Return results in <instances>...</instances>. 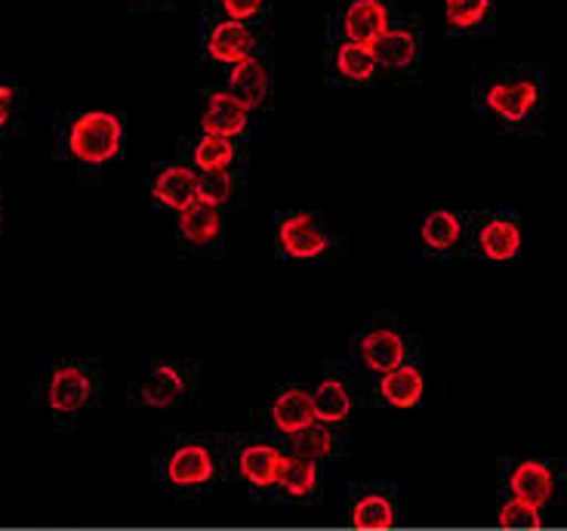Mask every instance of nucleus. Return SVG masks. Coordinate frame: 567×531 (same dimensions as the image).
Returning <instances> with one entry per match:
<instances>
[{
	"mask_svg": "<svg viewBox=\"0 0 567 531\" xmlns=\"http://www.w3.org/2000/svg\"><path fill=\"white\" fill-rule=\"evenodd\" d=\"M16 109H19V90H13V86H0V130L10 127Z\"/></svg>",
	"mask_w": 567,
	"mask_h": 531,
	"instance_id": "7c9ffc66",
	"label": "nucleus"
},
{
	"mask_svg": "<svg viewBox=\"0 0 567 531\" xmlns=\"http://www.w3.org/2000/svg\"><path fill=\"white\" fill-rule=\"evenodd\" d=\"M250 124V105L241 102L231 90H216L207 96L204 105V133H216V136H241Z\"/></svg>",
	"mask_w": 567,
	"mask_h": 531,
	"instance_id": "9d476101",
	"label": "nucleus"
},
{
	"mask_svg": "<svg viewBox=\"0 0 567 531\" xmlns=\"http://www.w3.org/2000/svg\"><path fill=\"white\" fill-rule=\"evenodd\" d=\"M290 442L297 448L299 458H309V460H318V458H327L333 446H337V436H333V427L330 423H321V420H315L309 423L306 430H299L297 436H290Z\"/></svg>",
	"mask_w": 567,
	"mask_h": 531,
	"instance_id": "bb28decb",
	"label": "nucleus"
},
{
	"mask_svg": "<svg viewBox=\"0 0 567 531\" xmlns=\"http://www.w3.org/2000/svg\"><path fill=\"white\" fill-rule=\"evenodd\" d=\"M370 50L380 65L392 69V72H404L420 59V34L413 29H389Z\"/></svg>",
	"mask_w": 567,
	"mask_h": 531,
	"instance_id": "f3484780",
	"label": "nucleus"
},
{
	"mask_svg": "<svg viewBox=\"0 0 567 531\" xmlns=\"http://www.w3.org/2000/svg\"><path fill=\"white\" fill-rule=\"evenodd\" d=\"M352 525L354 529L383 531L395 525V503L385 494H364L352 507Z\"/></svg>",
	"mask_w": 567,
	"mask_h": 531,
	"instance_id": "393cba45",
	"label": "nucleus"
},
{
	"mask_svg": "<svg viewBox=\"0 0 567 531\" xmlns=\"http://www.w3.org/2000/svg\"><path fill=\"white\" fill-rule=\"evenodd\" d=\"M271 420L284 436H297L299 430H306L309 423H315L312 392L299 387L281 389L275 405H271Z\"/></svg>",
	"mask_w": 567,
	"mask_h": 531,
	"instance_id": "2eb2a0df",
	"label": "nucleus"
},
{
	"mask_svg": "<svg viewBox=\"0 0 567 531\" xmlns=\"http://www.w3.org/2000/svg\"><path fill=\"white\" fill-rule=\"evenodd\" d=\"M330 245H333V238L315 223V216L287 214L278 219V247L287 257L315 259L327 254Z\"/></svg>",
	"mask_w": 567,
	"mask_h": 531,
	"instance_id": "39448f33",
	"label": "nucleus"
},
{
	"mask_svg": "<svg viewBox=\"0 0 567 531\" xmlns=\"http://www.w3.org/2000/svg\"><path fill=\"white\" fill-rule=\"evenodd\" d=\"M254 31L247 29L244 22H235V19H223L216 22L207 34V57L216 59V62H226V65H238L244 59L254 57Z\"/></svg>",
	"mask_w": 567,
	"mask_h": 531,
	"instance_id": "f8f14e48",
	"label": "nucleus"
},
{
	"mask_svg": "<svg viewBox=\"0 0 567 531\" xmlns=\"http://www.w3.org/2000/svg\"><path fill=\"white\" fill-rule=\"evenodd\" d=\"M525 235L518 216L506 214H487L478 219V226L472 232V247L475 254L491 263H509L522 254Z\"/></svg>",
	"mask_w": 567,
	"mask_h": 531,
	"instance_id": "20e7f679",
	"label": "nucleus"
},
{
	"mask_svg": "<svg viewBox=\"0 0 567 531\" xmlns=\"http://www.w3.org/2000/svg\"><path fill=\"white\" fill-rule=\"evenodd\" d=\"M482 105L509 130H527L543 109V81L534 69H506L482 90Z\"/></svg>",
	"mask_w": 567,
	"mask_h": 531,
	"instance_id": "f257e3e1",
	"label": "nucleus"
},
{
	"mask_svg": "<svg viewBox=\"0 0 567 531\" xmlns=\"http://www.w3.org/2000/svg\"><path fill=\"white\" fill-rule=\"evenodd\" d=\"M213 473H216V460L198 442H185L167 460V479H171L173 486H179V489L204 486V482H210Z\"/></svg>",
	"mask_w": 567,
	"mask_h": 531,
	"instance_id": "ddd939ff",
	"label": "nucleus"
},
{
	"mask_svg": "<svg viewBox=\"0 0 567 531\" xmlns=\"http://www.w3.org/2000/svg\"><path fill=\"white\" fill-rule=\"evenodd\" d=\"M444 16L454 31H475L494 16V0H444Z\"/></svg>",
	"mask_w": 567,
	"mask_h": 531,
	"instance_id": "a878e982",
	"label": "nucleus"
},
{
	"mask_svg": "<svg viewBox=\"0 0 567 531\" xmlns=\"http://www.w3.org/2000/svg\"><path fill=\"white\" fill-rule=\"evenodd\" d=\"M152 195L161 207L183 214L188 207L200 202V176L185 164H171L164 171H157L155 183H152Z\"/></svg>",
	"mask_w": 567,
	"mask_h": 531,
	"instance_id": "0eeeda50",
	"label": "nucleus"
},
{
	"mask_svg": "<svg viewBox=\"0 0 567 531\" xmlns=\"http://www.w3.org/2000/svg\"><path fill=\"white\" fill-rule=\"evenodd\" d=\"M312 405L315 420L333 427V423H342L346 417L352 415V392H349L346 384L337 380V377H324V380L312 389Z\"/></svg>",
	"mask_w": 567,
	"mask_h": 531,
	"instance_id": "aec40b11",
	"label": "nucleus"
},
{
	"mask_svg": "<svg viewBox=\"0 0 567 531\" xmlns=\"http://www.w3.org/2000/svg\"><path fill=\"white\" fill-rule=\"evenodd\" d=\"M380 399L385 405H392V408H413V405L423 402L425 396V377L420 371V365H413V361H404V365H398L392 371H385L380 377Z\"/></svg>",
	"mask_w": 567,
	"mask_h": 531,
	"instance_id": "4468645a",
	"label": "nucleus"
},
{
	"mask_svg": "<svg viewBox=\"0 0 567 531\" xmlns=\"http://www.w3.org/2000/svg\"><path fill=\"white\" fill-rule=\"evenodd\" d=\"M499 525L503 529H539L543 525V510L525 501H506L499 507Z\"/></svg>",
	"mask_w": 567,
	"mask_h": 531,
	"instance_id": "c85d7f7f",
	"label": "nucleus"
},
{
	"mask_svg": "<svg viewBox=\"0 0 567 531\" xmlns=\"http://www.w3.org/2000/svg\"><path fill=\"white\" fill-rule=\"evenodd\" d=\"M262 7H266V0H223V10H226L228 19H235V22L254 19V16L262 13Z\"/></svg>",
	"mask_w": 567,
	"mask_h": 531,
	"instance_id": "c756f323",
	"label": "nucleus"
},
{
	"mask_svg": "<svg viewBox=\"0 0 567 531\" xmlns=\"http://www.w3.org/2000/svg\"><path fill=\"white\" fill-rule=\"evenodd\" d=\"M281 451L278 448L266 446V442H256V446L241 448L238 455V470L241 476L256 486V489H269L275 486V476H278V467H281Z\"/></svg>",
	"mask_w": 567,
	"mask_h": 531,
	"instance_id": "6ab92c4d",
	"label": "nucleus"
},
{
	"mask_svg": "<svg viewBox=\"0 0 567 531\" xmlns=\"http://www.w3.org/2000/svg\"><path fill=\"white\" fill-rule=\"evenodd\" d=\"M121 145H124V121L112 112L74 115L62 130V152L86 167H102L117 159Z\"/></svg>",
	"mask_w": 567,
	"mask_h": 531,
	"instance_id": "f03ea898",
	"label": "nucleus"
},
{
	"mask_svg": "<svg viewBox=\"0 0 567 531\" xmlns=\"http://www.w3.org/2000/svg\"><path fill=\"white\" fill-rule=\"evenodd\" d=\"M423 247L429 254H451L466 238V219L454 211H432L423 219Z\"/></svg>",
	"mask_w": 567,
	"mask_h": 531,
	"instance_id": "dca6fc26",
	"label": "nucleus"
},
{
	"mask_svg": "<svg viewBox=\"0 0 567 531\" xmlns=\"http://www.w3.org/2000/svg\"><path fill=\"white\" fill-rule=\"evenodd\" d=\"M235 140L228 136H216V133H204L198 143H195V152L192 159L200 167V173H216V171H228L235 164Z\"/></svg>",
	"mask_w": 567,
	"mask_h": 531,
	"instance_id": "b1692460",
	"label": "nucleus"
},
{
	"mask_svg": "<svg viewBox=\"0 0 567 531\" xmlns=\"http://www.w3.org/2000/svg\"><path fill=\"white\" fill-rule=\"evenodd\" d=\"M389 29H392V16L383 0H349V7L342 13L346 41L373 47Z\"/></svg>",
	"mask_w": 567,
	"mask_h": 531,
	"instance_id": "6e6552de",
	"label": "nucleus"
},
{
	"mask_svg": "<svg viewBox=\"0 0 567 531\" xmlns=\"http://www.w3.org/2000/svg\"><path fill=\"white\" fill-rule=\"evenodd\" d=\"M235 195V176L228 171H216V173H200V202L207 207H226Z\"/></svg>",
	"mask_w": 567,
	"mask_h": 531,
	"instance_id": "cd10ccee",
	"label": "nucleus"
},
{
	"mask_svg": "<svg viewBox=\"0 0 567 531\" xmlns=\"http://www.w3.org/2000/svg\"><path fill=\"white\" fill-rule=\"evenodd\" d=\"M100 377L86 361H62L43 384V405L56 417H74L96 399Z\"/></svg>",
	"mask_w": 567,
	"mask_h": 531,
	"instance_id": "7ed1b4c3",
	"label": "nucleus"
},
{
	"mask_svg": "<svg viewBox=\"0 0 567 531\" xmlns=\"http://www.w3.org/2000/svg\"><path fill=\"white\" fill-rule=\"evenodd\" d=\"M509 491L515 501L534 503V507H546L555 498V473L549 463L543 460H522L515 463L509 473Z\"/></svg>",
	"mask_w": 567,
	"mask_h": 531,
	"instance_id": "9b49d317",
	"label": "nucleus"
},
{
	"mask_svg": "<svg viewBox=\"0 0 567 531\" xmlns=\"http://www.w3.org/2000/svg\"><path fill=\"white\" fill-rule=\"evenodd\" d=\"M358 356L370 371H392L408 361V337L398 328H373L358 340Z\"/></svg>",
	"mask_w": 567,
	"mask_h": 531,
	"instance_id": "1a4fd4ad",
	"label": "nucleus"
},
{
	"mask_svg": "<svg viewBox=\"0 0 567 531\" xmlns=\"http://www.w3.org/2000/svg\"><path fill=\"white\" fill-rule=\"evenodd\" d=\"M269 69H266L256 57L244 59L238 65H231V72H228L226 90H231V93L241 102H247L250 109H256V105H262V102L269 100Z\"/></svg>",
	"mask_w": 567,
	"mask_h": 531,
	"instance_id": "a211bd4d",
	"label": "nucleus"
},
{
	"mask_svg": "<svg viewBox=\"0 0 567 531\" xmlns=\"http://www.w3.org/2000/svg\"><path fill=\"white\" fill-rule=\"evenodd\" d=\"M337 72L346 78V81H370L377 69H380V62L373 57V50H370L368 43H354V41H342L337 47Z\"/></svg>",
	"mask_w": 567,
	"mask_h": 531,
	"instance_id": "5701e85b",
	"label": "nucleus"
},
{
	"mask_svg": "<svg viewBox=\"0 0 567 531\" xmlns=\"http://www.w3.org/2000/svg\"><path fill=\"white\" fill-rule=\"evenodd\" d=\"M185 396H188V374L183 365H173V361L155 365L133 392V399L148 408H173L183 402Z\"/></svg>",
	"mask_w": 567,
	"mask_h": 531,
	"instance_id": "423d86ee",
	"label": "nucleus"
},
{
	"mask_svg": "<svg viewBox=\"0 0 567 531\" xmlns=\"http://www.w3.org/2000/svg\"><path fill=\"white\" fill-rule=\"evenodd\" d=\"M275 486L290 494V498H309L318 489V463L309 458H281L278 476H275Z\"/></svg>",
	"mask_w": 567,
	"mask_h": 531,
	"instance_id": "4be33fe9",
	"label": "nucleus"
},
{
	"mask_svg": "<svg viewBox=\"0 0 567 531\" xmlns=\"http://www.w3.org/2000/svg\"><path fill=\"white\" fill-rule=\"evenodd\" d=\"M219 232H223V216L216 207H207L204 202L179 214V238L188 245H210L219 238Z\"/></svg>",
	"mask_w": 567,
	"mask_h": 531,
	"instance_id": "412c9836",
	"label": "nucleus"
}]
</instances>
